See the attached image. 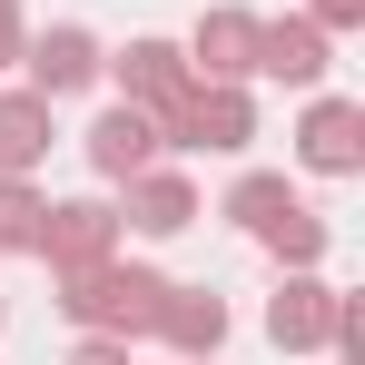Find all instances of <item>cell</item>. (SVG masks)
I'll return each mask as SVG.
<instances>
[{"label": "cell", "mask_w": 365, "mask_h": 365, "mask_svg": "<svg viewBox=\"0 0 365 365\" xmlns=\"http://www.w3.org/2000/svg\"><path fill=\"white\" fill-rule=\"evenodd\" d=\"M306 20H316V30H356L365 0H306Z\"/></svg>", "instance_id": "d6986e66"}, {"label": "cell", "mask_w": 365, "mask_h": 365, "mask_svg": "<svg viewBox=\"0 0 365 365\" xmlns=\"http://www.w3.org/2000/svg\"><path fill=\"white\" fill-rule=\"evenodd\" d=\"M128 187V207H119V227H138V237H178L187 217H197V187L178 178V168H158V158H148V168H138V178H119Z\"/></svg>", "instance_id": "30bf717a"}, {"label": "cell", "mask_w": 365, "mask_h": 365, "mask_svg": "<svg viewBox=\"0 0 365 365\" xmlns=\"http://www.w3.org/2000/svg\"><path fill=\"white\" fill-rule=\"evenodd\" d=\"M297 158L316 168V178H356L365 168V109L356 99H316L306 128H297Z\"/></svg>", "instance_id": "5b68a950"}, {"label": "cell", "mask_w": 365, "mask_h": 365, "mask_svg": "<svg viewBox=\"0 0 365 365\" xmlns=\"http://www.w3.org/2000/svg\"><path fill=\"white\" fill-rule=\"evenodd\" d=\"M158 336H168L178 356H217V346H227V297H217V287H168Z\"/></svg>", "instance_id": "4fadbf2b"}, {"label": "cell", "mask_w": 365, "mask_h": 365, "mask_svg": "<svg viewBox=\"0 0 365 365\" xmlns=\"http://www.w3.org/2000/svg\"><path fill=\"white\" fill-rule=\"evenodd\" d=\"M69 365H128V336H79Z\"/></svg>", "instance_id": "ac0fdd59"}, {"label": "cell", "mask_w": 365, "mask_h": 365, "mask_svg": "<svg viewBox=\"0 0 365 365\" xmlns=\"http://www.w3.org/2000/svg\"><path fill=\"white\" fill-rule=\"evenodd\" d=\"M257 237L277 247V267H316V257H326V217H316V207H297V197H287V207H277V217H267V227H257Z\"/></svg>", "instance_id": "5bb4252c"}, {"label": "cell", "mask_w": 365, "mask_h": 365, "mask_svg": "<svg viewBox=\"0 0 365 365\" xmlns=\"http://www.w3.org/2000/svg\"><path fill=\"white\" fill-rule=\"evenodd\" d=\"M247 138H257L247 79H187L178 99L158 109V148H217V158H237Z\"/></svg>", "instance_id": "7a4b0ae2"}, {"label": "cell", "mask_w": 365, "mask_h": 365, "mask_svg": "<svg viewBox=\"0 0 365 365\" xmlns=\"http://www.w3.org/2000/svg\"><path fill=\"white\" fill-rule=\"evenodd\" d=\"M326 346H336L346 365H365V306L346 297V287H336V306H326Z\"/></svg>", "instance_id": "e0dca14e"}, {"label": "cell", "mask_w": 365, "mask_h": 365, "mask_svg": "<svg viewBox=\"0 0 365 365\" xmlns=\"http://www.w3.org/2000/svg\"><path fill=\"white\" fill-rule=\"evenodd\" d=\"M79 148H89L99 178H138V168L158 158V119H148L138 99H119V109H99V119L79 128Z\"/></svg>", "instance_id": "277c9868"}, {"label": "cell", "mask_w": 365, "mask_h": 365, "mask_svg": "<svg viewBox=\"0 0 365 365\" xmlns=\"http://www.w3.org/2000/svg\"><path fill=\"white\" fill-rule=\"evenodd\" d=\"M50 99L40 89H0V178H30L40 158H50Z\"/></svg>", "instance_id": "7c38bea8"}, {"label": "cell", "mask_w": 365, "mask_h": 365, "mask_svg": "<svg viewBox=\"0 0 365 365\" xmlns=\"http://www.w3.org/2000/svg\"><path fill=\"white\" fill-rule=\"evenodd\" d=\"M40 207H50V197L30 178H0V257H30V247H40Z\"/></svg>", "instance_id": "9a60e30c"}, {"label": "cell", "mask_w": 365, "mask_h": 365, "mask_svg": "<svg viewBox=\"0 0 365 365\" xmlns=\"http://www.w3.org/2000/svg\"><path fill=\"white\" fill-rule=\"evenodd\" d=\"M326 306H336V287H326L316 267H287V277H277V297H267V336H277L287 356L326 346Z\"/></svg>", "instance_id": "52a82bcc"}, {"label": "cell", "mask_w": 365, "mask_h": 365, "mask_svg": "<svg viewBox=\"0 0 365 365\" xmlns=\"http://www.w3.org/2000/svg\"><path fill=\"white\" fill-rule=\"evenodd\" d=\"M99 69H119V99H138L148 119H158V109H168V99H178V89H187V79H197V69H187V50H178V40H128L119 60H99Z\"/></svg>", "instance_id": "ba28073f"}, {"label": "cell", "mask_w": 365, "mask_h": 365, "mask_svg": "<svg viewBox=\"0 0 365 365\" xmlns=\"http://www.w3.org/2000/svg\"><path fill=\"white\" fill-rule=\"evenodd\" d=\"M257 79H297V89H316L326 79V30L316 20H257Z\"/></svg>", "instance_id": "8fae6325"}, {"label": "cell", "mask_w": 365, "mask_h": 365, "mask_svg": "<svg viewBox=\"0 0 365 365\" xmlns=\"http://www.w3.org/2000/svg\"><path fill=\"white\" fill-rule=\"evenodd\" d=\"M158 306H168V277L128 267V257H99V267L60 277V316L79 336H158Z\"/></svg>", "instance_id": "6da1fadb"}, {"label": "cell", "mask_w": 365, "mask_h": 365, "mask_svg": "<svg viewBox=\"0 0 365 365\" xmlns=\"http://www.w3.org/2000/svg\"><path fill=\"white\" fill-rule=\"evenodd\" d=\"M20 69H30V89H40V99H69V89H89V79H99V40H89L79 20H60V30H40V40L20 50Z\"/></svg>", "instance_id": "8992f818"}, {"label": "cell", "mask_w": 365, "mask_h": 365, "mask_svg": "<svg viewBox=\"0 0 365 365\" xmlns=\"http://www.w3.org/2000/svg\"><path fill=\"white\" fill-rule=\"evenodd\" d=\"M287 197H297V187L277 178V168H247V178L227 187V217H237L247 237H257V227H267V217H277V207H287Z\"/></svg>", "instance_id": "2e32d148"}, {"label": "cell", "mask_w": 365, "mask_h": 365, "mask_svg": "<svg viewBox=\"0 0 365 365\" xmlns=\"http://www.w3.org/2000/svg\"><path fill=\"white\" fill-rule=\"evenodd\" d=\"M187 69L197 79H257V10H207L197 20V40H187Z\"/></svg>", "instance_id": "9c48e42d"}, {"label": "cell", "mask_w": 365, "mask_h": 365, "mask_svg": "<svg viewBox=\"0 0 365 365\" xmlns=\"http://www.w3.org/2000/svg\"><path fill=\"white\" fill-rule=\"evenodd\" d=\"M30 257H40L50 277L119 257V207H109V197H60V207H40V247H30Z\"/></svg>", "instance_id": "3957f363"}, {"label": "cell", "mask_w": 365, "mask_h": 365, "mask_svg": "<svg viewBox=\"0 0 365 365\" xmlns=\"http://www.w3.org/2000/svg\"><path fill=\"white\" fill-rule=\"evenodd\" d=\"M20 50H30V30H20V0H0V69L20 60Z\"/></svg>", "instance_id": "ffe728a7"}]
</instances>
